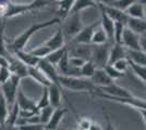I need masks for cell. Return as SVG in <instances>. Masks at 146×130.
<instances>
[{
  "label": "cell",
  "mask_w": 146,
  "mask_h": 130,
  "mask_svg": "<svg viewBox=\"0 0 146 130\" xmlns=\"http://www.w3.org/2000/svg\"><path fill=\"white\" fill-rule=\"evenodd\" d=\"M60 23H61V20L58 16H56V18L48 20V21H44V22H40V23H36V24L31 25L29 28H26L19 36L13 38L12 40L7 44V49H8V51L10 53H14L15 51H19V50H24L26 44L30 41V39L36 33H38L39 31H43L45 28L51 27L54 25H60Z\"/></svg>",
  "instance_id": "6da1fadb"
},
{
  "label": "cell",
  "mask_w": 146,
  "mask_h": 130,
  "mask_svg": "<svg viewBox=\"0 0 146 130\" xmlns=\"http://www.w3.org/2000/svg\"><path fill=\"white\" fill-rule=\"evenodd\" d=\"M59 85L64 89L74 92H91L96 90V86L91 79L76 76H64L59 75Z\"/></svg>",
  "instance_id": "7a4b0ae2"
},
{
  "label": "cell",
  "mask_w": 146,
  "mask_h": 130,
  "mask_svg": "<svg viewBox=\"0 0 146 130\" xmlns=\"http://www.w3.org/2000/svg\"><path fill=\"white\" fill-rule=\"evenodd\" d=\"M88 94H91L92 97L94 98H99V99L103 100H108L111 102H116L119 104H124L127 106H130L131 108H144L146 110V100L137 98V97H133V98H117V97H111L108 94H105V93L100 92L98 90L95 91H91V92H87Z\"/></svg>",
  "instance_id": "3957f363"
},
{
  "label": "cell",
  "mask_w": 146,
  "mask_h": 130,
  "mask_svg": "<svg viewBox=\"0 0 146 130\" xmlns=\"http://www.w3.org/2000/svg\"><path fill=\"white\" fill-rule=\"evenodd\" d=\"M63 27L62 31L64 34V37H69L72 39L74 36L79 34L81 29L84 27L82 23V13L75 12L70 13L66 19L63 20Z\"/></svg>",
  "instance_id": "277c9868"
},
{
  "label": "cell",
  "mask_w": 146,
  "mask_h": 130,
  "mask_svg": "<svg viewBox=\"0 0 146 130\" xmlns=\"http://www.w3.org/2000/svg\"><path fill=\"white\" fill-rule=\"evenodd\" d=\"M112 42H107L104 44H93L91 52L92 62L96 65L97 68H105L108 65V59H109V51Z\"/></svg>",
  "instance_id": "5b68a950"
},
{
  "label": "cell",
  "mask_w": 146,
  "mask_h": 130,
  "mask_svg": "<svg viewBox=\"0 0 146 130\" xmlns=\"http://www.w3.org/2000/svg\"><path fill=\"white\" fill-rule=\"evenodd\" d=\"M20 81H21V79L19 78L18 76L12 75L9 80L0 86V90H1V92L3 94V97L6 98L7 103H8L10 110L12 108V106L15 103L17 94H18V91L19 89H20L19 88L20 87Z\"/></svg>",
  "instance_id": "8992f818"
},
{
  "label": "cell",
  "mask_w": 146,
  "mask_h": 130,
  "mask_svg": "<svg viewBox=\"0 0 146 130\" xmlns=\"http://www.w3.org/2000/svg\"><path fill=\"white\" fill-rule=\"evenodd\" d=\"M32 11H35V8H34L32 2L17 3V2L9 1L7 5V10L5 15H3V19H10V18H14L18 15H23L25 13L32 12Z\"/></svg>",
  "instance_id": "52a82bcc"
},
{
  "label": "cell",
  "mask_w": 146,
  "mask_h": 130,
  "mask_svg": "<svg viewBox=\"0 0 146 130\" xmlns=\"http://www.w3.org/2000/svg\"><path fill=\"white\" fill-rule=\"evenodd\" d=\"M97 27L98 23H93V24L84 26L79 34L71 39V43L72 44H91L93 34Z\"/></svg>",
  "instance_id": "ba28073f"
},
{
  "label": "cell",
  "mask_w": 146,
  "mask_h": 130,
  "mask_svg": "<svg viewBox=\"0 0 146 130\" xmlns=\"http://www.w3.org/2000/svg\"><path fill=\"white\" fill-rule=\"evenodd\" d=\"M96 90L105 93V94L111 95V97H117V98H133V97H135L131 91H129L128 89H125L124 87L120 86L116 82L111 84L109 86L97 88Z\"/></svg>",
  "instance_id": "9c48e42d"
},
{
  "label": "cell",
  "mask_w": 146,
  "mask_h": 130,
  "mask_svg": "<svg viewBox=\"0 0 146 130\" xmlns=\"http://www.w3.org/2000/svg\"><path fill=\"white\" fill-rule=\"evenodd\" d=\"M121 43L123 44V47L128 50H141L140 35H137L131 29H129L127 26H125L123 35H122Z\"/></svg>",
  "instance_id": "30bf717a"
},
{
  "label": "cell",
  "mask_w": 146,
  "mask_h": 130,
  "mask_svg": "<svg viewBox=\"0 0 146 130\" xmlns=\"http://www.w3.org/2000/svg\"><path fill=\"white\" fill-rule=\"evenodd\" d=\"M9 69L11 74L18 76L20 79L29 77V66H26L24 63L14 56H9Z\"/></svg>",
  "instance_id": "8fae6325"
},
{
  "label": "cell",
  "mask_w": 146,
  "mask_h": 130,
  "mask_svg": "<svg viewBox=\"0 0 146 130\" xmlns=\"http://www.w3.org/2000/svg\"><path fill=\"white\" fill-rule=\"evenodd\" d=\"M37 67L48 77V79L52 84H58L59 85V73H58V69L54 64L49 63L45 59H40L39 63L37 64Z\"/></svg>",
  "instance_id": "7c38bea8"
},
{
  "label": "cell",
  "mask_w": 146,
  "mask_h": 130,
  "mask_svg": "<svg viewBox=\"0 0 146 130\" xmlns=\"http://www.w3.org/2000/svg\"><path fill=\"white\" fill-rule=\"evenodd\" d=\"M98 9L100 10V27L103 28V31L106 33V35L108 36L110 42H113V29H115V22L109 18V15L105 12L103 7L98 6Z\"/></svg>",
  "instance_id": "4fadbf2b"
},
{
  "label": "cell",
  "mask_w": 146,
  "mask_h": 130,
  "mask_svg": "<svg viewBox=\"0 0 146 130\" xmlns=\"http://www.w3.org/2000/svg\"><path fill=\"white\" fill-rule=\"evenodd\" d=\"M15 103L18 104L20 111H33L38 113L36 108V102L35 100L29 98L22 89H19L18 94H17V100H15Z\"/></svg>",
  "instance_id": "5bb4252c"
},
{
  "label": "cell",
  "mask_w": 146,
  "mask_h": 130,
  "mask_svg": "<svg viewBox=\"0 0 146 130\" xmlns=\"http://www.w3.org/2000/svg\"><path fill=\"white\" fill-rule=\"evenodd\" d=\"M91 80L96 86V89L102 88V87L109 86L111 84L116 82L112 78H110L109 75L106 73V71L104 68H97L95 74L93 75V77L91 78Z\"/></svg>",
  "instance_id": "9a60e30c"
},
{
  "label": "cell",
  "mask_w": 146,
  "mask_h": 130,
  "mask_svg": "<svg viewBox=\"0 0 146 130\" xmlns=\"http://www.w3.org/2000/svg\"><path fill=\"white\" fill-rule=\"evenodd\" d=\"M68 110L64 108V107H58V108H55L54 112H52V115L50 119L48 120V123L45 125V129L48 130H57L59 125H60L61 120L63 119L64 115L67 114Z\"/></svg>",
  "instance_id": "2e32d148"
},
{
  "label": "cell",
  "mask_w": 146,
  "mask_h": 130,
  "mask_svg": "<svg viewBox=\"0 0 146 130\" xmlns=\"http://www.w3.org/2000/svg\"><path fill=\"white\" fill-rule=\"evenodd\" d=\"M103 7V9L105 10V12L109 15V18L113 22H120V23H123L127 26V22L129 20V16L127 15L125 11H122L118 8H115L112 6H104V5H100Z\"/></svg>",
  "instance_id": "e0dca14e"
},
{
  "label": "cell",
  "mask_w": 146,
  "mask_h": 130,
  "mask_svg": "<svg viewBox=\"0 0 146 130\" xmlns=\"http://www.w3.org/2000/svg\"><path fill=\"white\" fill-rule=\"evenodd\" d=\"M29 77L32 78L35 82H37L38 85H40L43 88H48L52 84L48 79V77L37 66H30L29 67Z\"/></svg>",
  "instance_id": "ac0fdd59"
},
{
  "label": "cell",
  "mask_w": 146,
  "mask_h": 130,
  "mask_svg": "<svg viewBox=\"0 0 146 130\" xmlns=\"http://www.w3.org/2000/svg\"><path fill=\"white\" fill-rule=\"evenodd\" d=\"M127 57V49L123 47L122 43H112L109 51V59H108V65H112L115 62L121 59Z\"/></svg>",
  "instance_id": "d6986e66"
},
{
  "label": "cell",
  "mask_w": 146,
  "mask_h": 130,
  "mask_svg": "<svg viewBox=\"0 0 146 130\" xmlns=\"http://www.w3.org/2000/svg\"><path fill=\"white\" fill-rule=\"evenodd\" d=\"M47 89H48L50 106H52L54 108L60 107L61 106V97H62V92H61L62 87H61L60 85H58V84H51Z\"/></svg>",
  "instance_id": "ffe728a7"
},
{
  "label": "cell",
  "mask_w": 146,
  "mask_h": 130,
  "mask_svg": "<svg viewBox=\"0 0 146 130\" xmlns=\"http://www.w3.org/2000/svg\"><path fill=\"white\" fill-rule=\"evenodd\" d=\"M64 34H63V31H62V28L59 27V29L56 31V34H54L51 37L49 38L48 40H46L44 44L46 46V47H48L49 49H51L52 51L54 50H57L61 48V47H63L64 44H66V39H64Z\"/></svg>",
  "instance_id": "44dd1931"
},
{
  "label": "cell",
  "mask_w": 146,
  "mask_h": 130,
  "mask_svg": "<svg viewBox=\"0 0 146 130\" xmlns=\"http://www.w3.org/2000/svg\"><path fill=\"white\" fill-rule=\"evenodd\" d=\"M13 56L20 60L21 62H23L26 66H37V64L39 63L40 59H38L37 56H33L30 51H25V50H19L13 53Z\"/></svg>",
  "instance_id": "7402d4cb"
},
{
  "label": "cell",
  "mask_w": 146,
  "mask_h": 130,
  "mask_svg": "<svg viewBox=\"0 0 146 130\" xmlns=\"http://www.w3.org/2000/svg\"><path fill=\"white\" fill-rule=\"evenodd\" d=\"M127 27L137 35H142L146 33V20L145 19H134L129 18L127 22Z\"/></svg>",
  "instance_id": "603a6c76"
},
{
  "label": "cell",
  "mask_w": 146,
  "mask_h": 130,
  "mask_svg": "<svg viewBox=\"0 0 146 130\" xmlns=\"http://www.w3.org/2000/svg\"><path fill=\"white\" fill-rule=\"evenodd\" d=\"M127 59L130 62L137 65L146 66V53L142 50H128L127 49Z\"/></svg>",
  "instance_id": "cb8c5ba5"
},
{
  "label": "cell",
  "mask_w": 146,
  "mask_h": 130,
  "mask_svg": "<svg viewBox=\"0 0 146 130\" xmlns=\"http://www.w3.org/2000/svg\"><path fill=\"white\" fill-rule=\"evenodd\" d=\"M68 52H69V44H64L63 47H61L59 49L51 51L48 56H46L45 60H47L49 63H51L55 66H57V64L60 62V60L67 54Z\"/></svg>",
  "instance_id": "d4e9b609"
},
{
  "label": "cell",
  "mask_w": 146,
  "mask_h": 130,
  "mask_svg": "<svg viewBox=\"0 0 146 130\" xmlns=\"http://www.w3.org/2000/svg\"><path fill=\"white\" fill-rule=\"evenodd\" d=\"M125 13L129 18L134 19H145V7L141 5L140 2H135L132 6H130L125 10Z\"/></svg>",
  "instance_id": "484cf974"
},
{
  "label": "cell",
  "mask_w": 146,
  "mask_h": 130,
  "mask_svg": "<svg viewBox=\"0 0 146 130\" xmlns=\"http://www.w3.org/2000/svg\"><path fill=\"white\" fill-rule=\"evenodd\" d=\"M75 1H76V0H61L59 2H57V5L59 7V9H58V14H59V16H58V18H59L61 21H63V20L66 19L68 15L70 14L73 6H74V3H75Z\"/></svg>",
  "instance_id": "4316f807"
},
{
  "label": "cell",
  "mask_w": 146,
  "mask_h": 130,
  "mask_svg": "<svg viewBox=\"0 0 146 130\" xmlns=\"http://www.w3.org/2000/svg\"><path fill=\"white\" fill-rule=\"evenodd\" d=\"M91 8L98 9V5L94 0H76L70 13L82 12L86 9H91Z\"/></svg>",
  "instance_id": "83f0119b"
},
{
  "label": "cell",
  "mask_w": 146,
  "mask_h": 130,
  "mask_svg": "<svg viewBox=\"0 0 146 130\" xmlns=\"http://www.w3.org/2000/svg\"><path fill=\"white\" fill-rule=\"evenodd\" d=\"M9 112H10V108L7 103V100L0 90V127L1 128L6 125V122L9 116Z\"/></svg>",
  "instance_id": "f1b7e54d"
},
{
  "label": "cell",
  "mask_w": 146,
  "mask_h": 130,
  "mask_svg": "<svg viewBox=\"0 0 146 130\" xmlns=\"http://www.w3.org/2000/svg\"><path fill=\"white\" fill-rule=\"evenodd\" d=\"M5 27H6V22L3 21V19H0V56L9 57L11 54L7 49V42L5 39Z\"/></svg>",
  "instance_id": "f546056e"
},
{
  "label": "cell",
  "mask_w": 146,
  "mask_h": 130,
  "mask_svg": "<svg viewBox=\"0 0 146 130\" xmlns=\"http://www.w3.org/2000/svg\"><path fill=\"white\" fill-rule=\"evenodd\" d=\"M110 42L108 36L106 35V33L103 31V28L100 26H98L95 29L93 37H92V42L91 44H104V43Z\"/></svg>",
  "instance_id": "4dcf8cb0"
},
{
  "label": "cell",
  "mask_w": 146,
  "mask_h": 130,
  "mask_svg": "<svg viewBox=\"0 0 146 130\" xmlns=\"http://www.w3.org/2000/svg\"><path fill=\"white\" fill-rule=\"evenodd\" d=\"M96 69H97L96 65L92 62L91 60H87V61L84 63V65L80 68L81 76L84 77V78H87V79H91L92 77H93V75L95 74Z\"/></svg>",
  "instance_id": "1f68e13d"
},
{
  "label": "cell",
  "mask_w": 146,
  "mask_h": 130,
  "mask_svg": "<svg viewBox=\"0 0 146 130\" xmlns=\"http://www.w3.org/2000/svg\"><path fill=\"white\" fill-rule=\"evenodd\" d=\"M129 68L132 69V72L134 73V75L140 78L142 82L146 86V66L143 65H137L135 63H132L129 61Z\"/></svg>",
  "instance_id": "d6a6232c"
},
{
  "label": "cell",
  "mask_w": 146,
  "mask_h": 130,
  "mask_svg": "<svg viewBox=\"0 0 146 130\" xmlns=\"http://www.w3.org/2000/svg\"><path fill=\"white\" fill-rule=\"evenodd\" d=\"M54 107L52 106H47V107H44L42 110H39L38 112V116H39V122L40 124L46 125L48 123V120L50 119L51 115H52V112H54Z\"/></svg>",
  "instance_id": "836d02e7"
},
{
  "label": "cell",
  "mask_w": 146,
  "mask_h": 130,
  "mask_svg": "<svg viewBox=\"0 0 146 130\" xmlns=\"http://www.w3.org/2000/svg\"><path fill=\"white\" fill-rule=\"evenodd\" d=\"M51 51H52V50L49 49L48 47H46V46L43 43V44H40V46L36 47L35 49L31 50L30 52L33 54V56H37L38 59H46V56H48Z\"/></svg>",
  "instance_id": "e575fe53"
},
{
  "label": "cell",
  "mask_w": 146,
  "mask_h": 130,
  "mask_svg": "<svg viewBox=\"0 0 146 130\" xmlns=\"http://www.w3.org/2000/svg\"><path fill=\"white\" fill-rule=\"evenodd\" d=\"M50 105V102H49V95H48V89L47 88H43V92L40 98L38 99V101L36 102V108L37 111L39 112V110H42L44 107H47Z\"/></svg>",
  "instance_id": "d590c367"
},
{
  "label": "cell",
  "mask_w": 146,
  "mask_h": 130,
  "mask_svg": "<svg viewBox=\"0 0 146 130\" xmlns=\"http://www.w3.org/2000/svg\"><path fill=\"white\" fill-rule=\"evenodd\" d=\"M125 28V24L120 22H115V29H113V42L121 43L122 35Z\"/></svg>",
  "instance_id": "8d00e7d4"
},
{
  "label": "cell",
  "mask_w": 146,
  "mask_h": 130,
  "mask_svg": "<svg viewBox=\"0 0 146 130\" xmlns=\"http://www.w3.org/2000/svg\"><path fill=\"white\" fill-rule=\"evenodd\" d=\"M135 2H137V0H112L109 6L118 8L122 11H125L129 7L132 6Z\"/></svg>",
  "instance_id": "74e56055"
},
{
  "label": "cell",
  "mask_w": 146,
  "mask_h": 130,
  "mask_svg": "<svg viewBox=\"0 0 146 130\" xmlns=\"http://www.w3.org/2000/svg\"><path fill=\"white\" fill-rule=\"evenodd\" d=\"M104 69L106 71L107 74L109 75L110 78H112L115 81H116L117 79H120L122 77H124V74L121 73V72H119V71H117L112 65H106V67L104 68Z\"/></svg>",
  "instance_id": "f35d334b"
},
{
  "label": "cell",
  "mask_w": 146,
  "mask_h": 130,
  "mask_svg": "<svg viewBox=\"0 0 146 130\" xmlns=\"http://www.w3.org/2000/svg\"><path fill=\"white\" fill-rule=\"evenodd\" d=\"M87 60L81 57V56H69V63H70V66L73 68H80L84 65V63L86 62Z\"/></svg>",
  "instance_id": "ab89813d"
},
{
  "label": "cell",
  "mask_w": 146,
  "mask_h": 130,
  "mask_svg": "<svg viewBox=\"0 0 146 130\" xmlns=\"http://www.w3.org/2000/svg\"><path fill=\"white\" fill-rule=\"evenodd\" d=\"M112 66L116 68L117 71L121 72V73H125L129 68V60L125 57V59H121V60H118L117 62H115L112 64Z\"/></svg>",
  "instance_id": "60d3db41"
},
{
  "label": "cell",
  "mask_w": 146,
  "mask_h": 130,
  "mask_svg": "<svg viewBox=\"0 0 146 130\" xmlns=\"http://www.w3.org/2000/svg\"><path fill=\"white\" fill-rule=\"evenodd\" d=\"M18 130H45L44 124H24L17 126Z\"/></svg>",
  "instance_id": "b9f144b4"
},
{
  "label": "cell",
  "mask_w": 146,
  "mask_h": 130,
  "mask_svg": "<svg viewBox=\"0 0 146 130\" xmlns=\"http://www.w3.org/2000/svg\"><path fill=\"white\" fill-rule=\"evenodd\" d=\"M11 76L12 74H11L9 67H0V86L9 80L11 78Z\"/></svg>",
  "instance_id": "7bdbcfd3"
},
{
  "label": "cell",
  "mask_w": 146,
  "mask_h": 130,
  "mask_svg": "<svg viewBox=\"0 0 146 130\" xmlns=\"http://www.w3.org/2000/svg\"><path fill=\"white\" fill-rule=\"evenodd\" d=\"M104 116H105V119H106V124H105V127H104V130H117L115 128V125L111 120V116L108 112L106 110H103Z\"/></svg>",
  "instance_id": "ee69618b"
},
{
  "label": "cell",
  "mask_w": 146,
  "mask_h": 130,
  "mask_svg": "<svg viewBox=\"0 0 146 130\" xmlns=\"http://www.w3.org/2000/svg\"><path fill=\"white\" fill-rule=\"evenodd\" d=\"M93 119L88 117H82L79 119V129L82 130H88L90 126H91Z\"/></svg>",
  "instance_id": "f6af8a7d"
},
{
  "label": "cell",
  "mask_w": 146,
  "mask_h": 130,
  "mask_svg": "<svg viewBox=\"0 0 146 130\" xmlns=\"http://www.w3.org/2000/svg\"><path fill=\"white\" fill-rule=\"evenodd\" d=\"M140 46H141V50L144 51L146 53V33L140 35Z\"/></svg>",
  "instance_id": "bcb514c9"
},
{
  "label": "cell",
  "mask_w": 146,
  "mask_h": 130,
  "mask_svg": "<svg viewBox=\"0 0 146 130\" xmlns=\"http://www.w3.org/2000/svg\"><path fill=\"white\" fill-rule=\"evenodd\" d=\"M88 130H104V127L99 124V123L95 122V120H93L91 126H90V128H88Z\"/></svg>",
  "instance_id": "7dc6e473"
},
{
  "label": "cell",
  "mask_w": 146,
  "mask_h": 130,
  "mask_svg": "<svg viewBox=\"0 0 146 130\" xmlns=\"http://www.w3.org/2000/svg\"><path fill=\"white\" fill-rule=\"evenodd\" d=\"M0 67H9V57L0 56Z\"/></svg>",
  "instance_id": "c3c4849f"
},
{
  "label": "cell",
  "mask_w": 146,
  "mask_h": 130,
  "mask_svg": "<svg viewBox=\"0 0 146 130\" xmlns=\"http://www.w3.org/2000/svg\"><path fill=\"white\" fill-rule=\"evenodd\" d=\"M135 111L141 115V117H142V119H143V122H144V124L146 126V110H144V108H135Z\"/></svg>",
  "instance_id": "681fc988"
},
{
  "label": "cell",
  "mask_w": 146,
  "mask_h": 130,
  "mask_svg": "<svg viewBox=\"0 0 146 130\" xmlns=\"http://www.w3.org/2000/svg\"><path fill=\"white\" fill-rule=\"evenodd\" d=\"M96 3H97L98 6L99 5H104V6H109L110 3H111V1L112 0H94Z\"/></svg>",
  "instance_id": "f907efd6"
},
{
  "label": "cell",
  "mask_w": 146,
  "mask_h": 130,
  "mask_svg": "<svg viewBox=\"0 0 146 130\" xmlns=\"http://www.w3.org/2000/svg\"><path fill=\"white\" fill-rule=\"evenodd\" d=\"M141 5H143L144 7H146V0H137Z\"/></svg>",
  "instance_id": "816d5d0a"
},
{
  "label": "cell",
  "mask_w": 146,
  "mask_h": 130,
  "mask_svg": "<svg viewBox=\"0 0 146 130\" xmlns=\"http://www.w3.org/2000/svg\"><path fill=\"white\" fill-rule=\"evenodd\" d=\"M52 2H59V1H61V0H51Z\"/></svg>",
  "instance_id": "f5cc1de1"
},
{
  "label": "cell",
  "mask_w": 146,
  "mask_h": 130,
  "mask_svg": "<svg viewBox=\"0 0 146 130\" xmlns=\"http://www.w3.org/2000/svg\"><path fill=\"white\" fill-rule=\"evenodd\" d=\"M145 20H146V7H145Z\"/></svg>",
  "instance_id": "db71d44e"
},
{
  "label": "cell",
  "mask_w": 146,
  "mask_h": 130,
  "mask_svg": "<svg viewBox=\"0 0 146 130\" xmlns=\"http://www.w3.org/2000/svg\"><path fill=\"white\" fill-rule=\"evenodd\" d=\"M78 130H82V129H78Z\"/></svg>",
  "instance_id": "11a10c76"
},
{
  "label": "cell",
  "mask_w": 146,
  "mask_h": 130,
  "mask_svg": "<svg viewBox=\"0 0 146 130\" xmlns=\"http://www.w3.org/2000/svg\"><path fill=\"white\" fill-rule=\"evenodd\" d=\"M0 130H1V127H0Z\"/></svg>",
  "instance_id": "9f6ffc18"
},
{
  "label": "cell",
  "mask_w": 146,
  "mask_h": 130,
  "mask_svg": "<svg viewBox=\"0 0 146 130\" xmlns=\"http://www.w3.org/2000/svg\"><path fill=\"white\" fill-rule=\"evenodd\" d=\"M45 130H48V129H45Z\"/></svg>",
  "instance_id": "6f0895ef"
}]
</instances>
